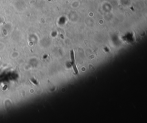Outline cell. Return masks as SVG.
I'll return each instance as SVG.
<instances>
[{
  "label": "cell",
  "instance_id": "cell-1",
  "mask_svg": "<svg viewBox=\"0 0 147 123\" xmlns=\"http://www.w3.org/2000/svg\"><path fill=\"white\" fill-rule=\"evenodd\" d=\"M71 60H72V66L73 67L74 70V71L76 74H78V71L76 68V64H75V56H74V52L73 50H72L71 51Z\"/></svg>",
  "mask_w": 147,
  "mask_h": 123
}]
</instances>
